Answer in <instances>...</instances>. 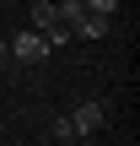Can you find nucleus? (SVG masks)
I'll return each mask as SVG.
<instances>
[{"label":"nucleus","mask_w":140,"mask_h":146,"mask_svg":"<svg viewBox=\"0 0 140 146\" xmlns=\"http://www.w3.org/2000/svg\"><path fill=\"white\" fill-rule=\"evenodd\" d=\"M5 49H11V60H22V65H43V60L54 54V43H49V38H43L38 27H27V33H16V38H11Z\"/></svg>","instance_id":"nucleus-1"},{"label":"nucleus","mask_w":140,"mask_h":146,"mask_svg":"<svg viewBox=\"0 0 140 146\" xmlns=\"http://www.w3.org/2000/svg\"><path fill=\"white\" fill-rule=\"evenodd\" d=\"M32 27H38L49 43H70V27H65V16L54 11V0H38V5H32Z\"/></svg>","instance_id":"nucleus-2"},{"label":"nucleus","mask_w":140,"mask_h":146,"mask_svg":"<svg viewBox=\"0 0 140 146\" xmlns=\"http://www.w3.org/2000/svg\"><path fill=\"white\" fill-rule=\"evenodd\" d=\"M108 27H113L108 16H97V11H86V5H81V16L70 22V38H103Z\"/></svg>","instance_id":"nucleus-3"},{"label":"nucleus","mask_w":140,"mask_h":146,"mask_svg":"<svg viewBox=\"0 0 140 146\" xmlns=\"http://www.w3.org/2000/svg\"><path fill=\"white\" fill-rule=\"evenodd\" d=\"M103 119H108V114H103V103H81V108L70 114L76 135H97V130H103Z\"/></svg>","instance_id":"nucleus-4"},{"label":"nucleus","mask_w":140,"mask_h":146,"mask_svg":"<svg viewBox=\"0 0 140 146\" xmlns=\"http://www.w3.org/2000/svg\"><path fill=\"white\" fill-rule=\"evenodd\" d=\"M49 130H54V141H76V125H70V114H59Z\"/></svg>","instance_id":"nucleus-5"},{"label":"nucleus","mask_w":140,"mask_h":146,"mask_svg":"<svg viewBox=\"0 0 140 146\" xmlns=\"http://www.w3.org/2000/svg\"><path fill=\"white\" fill-rule=\"evenodd\" d=\"M81 5H86V11H97V16H113V11H119V0H81Z\"/></svg>","instance_id":"nucleus-6"},{"label":"nucleus","mask_w":140,"mask_h":146,"mask_svg":"<svg viewBox=\"0 0 140 146\" xmlns=\"http://www.w3.org/2000/svg\"><path fill=\"white\" fill-rule=\"evenodd\" d=\"M5 60H11V49H5V38H0V65H5Z\"/></svg>","instance_id":"nucleus-7"}]
</instances>
